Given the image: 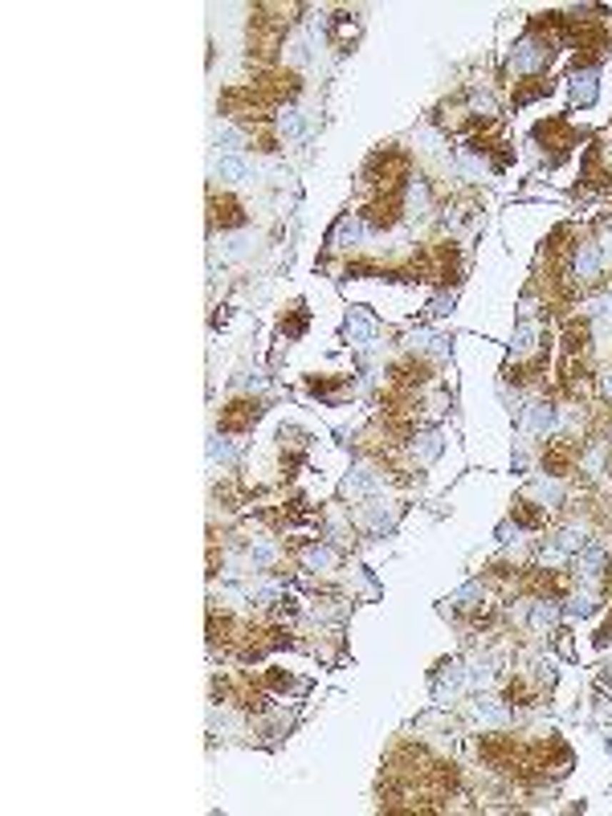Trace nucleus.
Here are the masks:
<instances>
[{"label": "nucleus", "mask_w": 612, "mask_h": 816, "mask_svg": "<svg viewBox=\"0 0 612 816\" xmlns=\"http://www.w3.org/2000/svg\"><path fill=\"white\" fill-rule=\"evenodd\" d=\"M376 486H380V478H376L371 470H363V465L351 470V478H347V494H371Z\"/></svg>", "instance_id": "nucleus-10"}, {"label": "nucleus", "mask_w": 612, "mask_h": 816, "mask_svg": "<svg viewBox=\"0 0 612 816\" xmlns=\"http://www.w3.org/2000/svg\"><path fill=\"white\" fill-rule=\"evenodd\" d=\"M571 99L580 102V106H588V102H596V70H584L571 78Z\"/></svg>", "instance_id": "nucleus-7"}, {"label": "nucleus", "mask_w": 612, "mask_h": 816, "mask_svg": "<svg viewBox=\"0 0 612 816\" xmlns=\"http://www.w3.org/2000/svg\"><path fill=\"white\" fill-rule=\"evenodd\" d=\"M556 620H559V608H556V604L539 600L535 608H531V625H535V629H551Z\"/></svg>", "instance_id": "nucleus-12"}, {"label": "nucleus", "mask_w": 612, "mask_h": 816, "mask_svg": "<svg viewBox=\"0 0 612 816\" xmlns=\"http://www.w3.org/2000/svg\"><path fill=\"white\" fill-rule=\"evenodd\" d=\"M371 331H376V327H371L368 315H351V318H347V339H351V343H368Z\"/></svg>", "instance_id": "nucleus-11"}, {"label": "nucleus", "mask_w": 612, "mask_h": 816, "mask_svg": "<svg viewBox=\"0 0 612 816\" xmlns=\"http://www.w3.org/2000/svg\"><path fill=\"white\" fill-rule=\"evenodd\" d=\"M535 494H539V498H551V502H559V494H563V490H559V486H547V482H539V486H535Z\"/></svg>", "instance_id": "nucleus-23"}, {"label": "nucleus", "mask_w": 612, "mask_h": 816, "mask_svg": "<svg viewBox=\"0 0 612 816\" xmlns=\"http://www.w3.org/2000/svg\"><path fill=\"white\" fill-rule=\"evenodd\" d=\"M274 555H278V551H274L270 543H254V547H249V559H254V568H266V563H274Z\"/></svg>", "instance_id": "nucleus-19"}, {"label": "nucleus", "mask_w": 612, "mask_h": 816, "mask_svg": "<svg viewBox=\"0 0 612 816\" xmlns=\"http://www.w3.org/2000/svg\"><path fill=\"white\" fill-rule=\"evenodd\" d=\"M213 172L221 176L225 184H241L245 176H249V163H245L241 156H221V159H216V168H213Z\"/></svg>", "instance_id": "nucleus-5"}, {"label": "nucleus", "mask_w": 612, "mask_h": 816, "mask_svg": "<svg viewBox=\"0 0 612 816\" xmlns=\"http://www.w3.org/2000/svg\"><path fill=\"white\" fill-rule=\"evenodd\" d=\"M306 58H311V41H306V37H294V41H290V61L302 66Z\"/></svg>", "instance_id": "nucleus-21"}, {"label": "nucleus", "mask_w": 612, "mask_h": 816, "mask_svg": "<svg viewBox=\"0 0 612 816\" xmlns=\"http://www.w3.org/2000/svg\"><path fill=\"white\" fill-rule=\"evenodd\" d=\"M473 718H478V722H506V710L494 706V702H478V706H473Z\"/></svg>", "instance_id": "nucleus-16"}, {"label": "nucleus", "mask_w": 612, "mask_h": 816, "mask_svg": "<svg viewBox=\"0 0 612 816\" xmlns=\"http://www.w3.org/2000/svg\"><path fill=\"white\" fill-rule=\"evenodd\" d=\"M600 384H604V392L612 396V372H604V380H600Z\"/></svg>", "instance_id": "nucleus-26"}, {"label": "nucleus", "mask_w": 612, "mask_h": 816, "mask_svg": "<svg viewBox=\"0 0 612 816\" xmlns=\"http://www.w3.org/2000/svg\"><path fill=\"white\" fill-rule=\"evenodd\" d=\"M209 453H213V461H233V445H229V441H221V437H213Z\"/></svg>", "instance_id": "nucleus-22"}, {"label": "nucleus", "mask_w": 612, "mask_h": 816, "mask_svg": "<svg viewBox=\"0 0 612 816\" xmlns=\"http://www.w3.org/2000/svg\"><path fill=\"white\" fill-rule=\"evenodd\" d=\"M568 613H576V616L592 613V600H588V596H576V600H571V608H568Z\"/></svg>", "instance_id": "nucleus-24"}, {"label": "nucleus", "mask_w": 612, "mask_h": 816, "mask_svg": "<svg viewBox=\"0 0 612 816\" xmlns=\"http://www.w3.org/2000/svg\"><path fill=\"white\" fill-rule=\"evenodd\" d=\"M600 568H604V551H596V547H592V551H584V555H580V575H584V580H596Z\"/></svg>", "instance_id": "nucleus-13"}, {"label": "nucleus", "mask_w": 612, "mask_h": 816, "mask_svg": "<svg viewBox=\"0 0 612 816\" xmlns=\"http://www.w3.org/2000/svg\"><path fill=\"white\" fill-rule=\"evenodd\" d=\"M278 127H282V135H290V139H294V135H302V111H299V106H286L282 119H278Z\"/></svg>", "instance_id": "nucleus-14"}, {"label": "nucleus", "mask_w": 612, "mask_h": 816, "mask_svg": "<svg viewBox=\"0 0 612 816\" xmlns=\"http://www.w3.org/2000/svg\"><path fill=\"white\" fill-rule=\"evenodd\" d=\"M523 429H527V433H547V429H556V408H551V404H531V408H527V420H523Z\"/></svg>", "instance_id": "nucleus-4"}, {"label": "nucleus", "mask_w": 612, "mask_h": 816, "mask_svg": "<svg viewBox=\"0 0 612 816\" xmlns=\"http://www.w3.org/2000/svg\"><path fill=\"white\" fill-rule=\"evenodd\" d=\"M413 453H416L421 461H433L437 453H441V437H437V433H425V437H421V449L413 445Z\"/></svg>", "instance_id": "nucleus-15"}, {"label": "nucleus", "mask_w": 612, "mask_h": 816, "mask_svg": "<svg viewBox=\"0 0 612 816\" xmlns=\"http://www.w3.org/2000/svg\"><path fill=\"white\" fill-rule=\"evenodd\" d=\"M473 106H478V111H486V115H490V111H494V102L486 99V94H473Z\"/></svg>", "instance_id": "nucleus-25"}, {"label": "nucleus", "mask_w": 612, "mask_h": 816, "mask_svg": "<svg viewBox=\"0 0 612 816\" xmlns=\"http://www.w3.org/2000/svg\"><path fill=\"white\" fill-rule=\"evenodd\" d=\"M543 66H547V45H543V41L523 37V41L514 45V70L535 74V70H543Z\"/></svg>", "instance_id": "nucleus-1"}, {"label": "nucleus", "mask_w": 612, "mask_h": 816, "mask_svg": "<svg viewBox=\"0 0 612 816\" xmlns=\"http://www.w3.org/2000/svg\"><path fill=\"white\" fill-rule=\"evenodd\" d=\"M531 347H535V323H523L514 335V351H531Z\"/></svg>", "instance_id": "nucleus-20"}, {"label": "nucleus", "mask_w": 612, "mask_h": 816, "mask_svg": "<svg viewBox=\"0 0 612 816\" xmlns=\"http://www.w3.org/2000/svg\"><path fill=\"white\" fill-rule=\"evenodd\" d=\"M359 237H363V221H359L356 213H347L339 225H335V237H331V241L339 245V249H347V245H356Z\"/></svg>", "instance_id": "nucleus-6"}, {"label": "nucleus", "mask_w": 612, "mask_h": 816, "mask_svg": "<svg viewBox=\"0 0 612 816\" xmlns=\"http://www.w3.org/2000/svg\"><path fill=\"white\" fill-rule=\"evenodd\" d=\"M580 547H584V530L580 527H568L559 535V551H580Z\"/></svg>", "instance_id": "nucleus-18"}, {"label": "nucleus", "mask_w": 612, "mask_h": 816, "mask_svg": "<svg viewBox=\"0 0 612 816\" xmlns=\"http://www.w3.org/2000/svg\"><path fill=\"white\" fill-rule=\"evenodd\" d=\"M408 208H413V213H425V208H428V188L421 184V180H413V184H408Z\"/></svg>", "instance_id": "nucleus-17"}, {"label": "nucleus", "mask_w": 612, "mask_h": 816, "mask_svg": "<svg viewBox=\"0 0 612 816\" xmlns=\"http://www.w3.org/2000/svg\"><path fill=\"white\" fill-rule=\"evenodd\" d=\"M600 266H604V258H600L596 245H580V249H576V261H571V273H576L580 282H596Z\"/></svg>", "instance_id": "nucleus-2"}, {"label": "nucleus", "mask_w": 612, "mask_h": 816, "mask_svg": "<svg viewBox=\"0 0 612 816\" xmlns=\"http://www.w3.org/2000/svg\"><path fill=\"white\" fill-rule=\"evenodd\" d=\"M213 143H216V147H225V156H237V151L245 147V139H241V131L233 127V123L216 119V123H213Z\"/></svg>", "instance_id": "nucleus-3"}, {"label": "nucleus", "mask_w": 612, "mask_h": 816, "mask_svg": "<svg viewBox=\"0 0 612 816\" xmlns=\"http://www.w3.org/2000/svg\"><path fill=\"white\" fill-rule=\"evenodd\" d=\"M302 563H306L311 572H327V568H335V563H339V555H335L331 547L314 543V547H306V555H302Z\"/></svg>", "instance_id": "nucleus-8"}, {"label": "nucleus", "mask_w": 612, "mask_h": 816, "mask_svg": "<svg viewBox=\"0 0 612 816\" xmlns=\"http://www.w3.org/2000/svg\"><path fill=\"white\" fill-rule=\"evenodd\" d=\"M249 245H254V241H249L245 233H233V237H225V241H221V261H241L245 253H249Z\"/></svg>", "instance_id": "nucleus-9"}]
</instances>
